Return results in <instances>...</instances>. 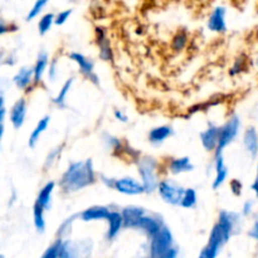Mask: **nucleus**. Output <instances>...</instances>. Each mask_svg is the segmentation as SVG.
<instances>
[{
  "instance_id": "nucleus-1",
  "label": "nucleus",
  "mask_w": 258,
  "mask_h": 258,
  "mask_svg": "<svg viewBox=\"0 0 258 258\" xmlns=\"http://www.w3.org/2000/svg\"><path fill=\"white\" fill-rule=\"evenodd\" d=\"M97 181L92 159L83 161H73L58 180V186L64 194H73L93 185Z\"/></svg>"
},
{
  "instance_id": "nucleus-2",
  "label": "nucleus",
  "mask_w": 258,
  "mask_h": 258,
  "mask_svg": "<svg viewBox=\"0 0 258 258\" xmlns=\"http://www.w3.org/2000/svg\"><path fill=\"white\" fill-rule=\"evenodd\" d=\"M138 174L145 188V193L151 194L158 190L160 183V163L153 156H140L136 161Z\"/></svg>"
},
{
  "instance_id": "nucleus-3",
  "label": "nucleus",
  "mask_w": 258,
  "mask_h": 258,
  "mask_svg": "<svg viewBox=\"0 0 258 258\" xmlns=\"http://www.w3.org/2000/svg\"><path fill=\"white\" fill-rule=\"evenodd\" d=\"M241 118L237 115H232L223 125L221 126V134H219V143L218 148L214 151V155L217 154H223L227 146L233 144L236 139L238 138L239 133H241Z\"/></svg>"
},
{
  "instance_id": "nucleus-4",
  "label": "nucleus",
  "mask_w": 258,
  "mask_h": 258,
  "mask_svg": "<svg viewBox=\"0 0 258 258\" xmlns=\"http://www.w3.org/2000/svg\"><path fill=\"white\" fill-rule=\"evenodd\" d=\"M184 190H185V188L179 185L176 181L171 180V179H161L156 191H158L160 198L166 204L179 207L180 206L181 198H183Z\"/></svg>"
},
{
  "instance_id": "nucleus-5",
  "label": "nucleus",
  "mask_w": 258,
  "mask_h": 258,
  "mask_svg": "<svg viewBox=\"0 0 258 258\" xmlns=\"http://www.w3.org/2000/svg\"><path fill=\"white\" fill-rule=\"evenodd\" d=\"M68 58L77 64L78 71L86 80L90 81L95 86H100V78L95 72V64L90 58L80 52H71L68 54Z\"/></svg>"
},
{
  "instance_id": "nucleus-6",
  "label": "nucleus",
  "mask_w": 258,
  "mask_h": 258,
  "mask_svg": "<svg viewBox=\"0 0 258 258\" xmlns=\"http://www.w3.org/2000/svg\"><path fill=\"white\" fill-rule=\"evenodd\" d=\"M171 244H173V234L168 227L163 226L155 236L151 237V258L160 257L171 248Z\"/></svg>"
},
{
  "instance_id": "nucleus-7",
  "label": "nucleus",
  "mask_w": 258,
  "mask_h": 258,
  "mask_svg": "<svg viewBox=\"0 0 258 258\" xmlns=\"http://www.w3.org/2000/svg\"><path fill=\"white\" fill-rule=\"evenodd\" d=\"M95 42L101 59L105 62H112L115 54H113V49L111 47L110 38L107 35V29L105 27L97 25L95 28Z\"/></svg>"
},
{
  "instance_id": "nucleus-8",
  "label": "nucleus",
  "mask_w": 258,
  "mask_h": 258,
  "mask_svg": "<svg viewBox=\"0 0 258 258\" xmlns=\"http://www.w3.org/2000/svg\"><path fill=\"white\" fill-rule=\"evenodd\" d=\"M113 190L123 196H140L145 193L143 183L133 176H122V178H116L113 184Z\"/></svg>"
},
{
  "instance_id": "nucleus-9",
  "label": "nucleus",
  "mask_w": 258,
  "mask_h": 258,
  "mask_svg": "<svg viewBox=\"0 0 258 258\" xmlns=\"http://www.w3.org/2000/svg\"><path fill=\"white\" fill-rule=\"evenodd\" d=\"M227 9L222 5L214 8L212 13L209 14L208 20H207V28L209 32L216 33V34H223L227 32Z\"/></svg>"
},
{
  "instance_id": "nucleus-10",
  "label": "nucleus",
  "mask_w": 258,
  "mask_h": 258,
  "mask_svg": "<svg viewBox=\"0 0 258 258\" xmlns=\"http://www.w3.org/2000/svg\"><path fill=\"white\" fill-rule=\"evenodd\" d=\"M219 134H221V126L214 125V123H209L208 127L202 131L199 139H201L204 150L208 153H214L217 150L219 143Z\"/></svg>"
},
{
  "instance_id": "nucleus-11",
  "label": "nucleus",
  "mask_w": 258,
  "mask_h": 258,
  "mask_svg": "<svg viewBox=\"0 0 258 258\" xmlns=\"http://www.w3.org/2000/svg\"><path fill=\"white\" fill-rule=\"evenodd\" d=\"M227 242L226 237H224L223 232H222L221 227L218 224H214L213 229L211 232V236H209V242L208 246L204 249V254H206V258H216L217 254H218L219 249Z\"/></svg>"
},
{
  "instance_id": "nucleus-12",
  "label": "nucleus",
  "mask_w": 258,
  "mask_h": 258,
  "mask_svg": "<svg viewBox=\"0 0 258 258\" xmlns=\"http://www.w3.org/2000/svg\"><path fill=\"white\" fill-rule=\"evenodd\" d=\"M214 173H216V175H214L213 183H212V188L214 190H218L228 178V168H227L226 161H224L223 154L214 155Z\"/></svg>"
},
{
  "instance_id": "nucleus-13",
  "label": "nucleus",
  "mask_w": 258,
  "mask_h": 258,
  "mask_svg": "<svg viewBox=\"0 0 258 258\" xmlns=\"http://www.w3.org/2000/svg\"><path fill=\"white\" fill-rule=\"evenodd\" d=\"M166 170L171 175H180V174L189 173L194 170V165L190 158L188 156H179V158H170L166 164Z\"/></svg>"
},
{
  "instance_id": "nucleus-14",
  "label": "nucleus",
  "mask_w": 258,
  "mask_h": 258,
  "mask_svg": "<svg viewBox=\"0 0 258 258\" xmlns=\"http://www.w3.org/2000/svg\"><path fill=\"white\" fill-rule=\"evenodd\" d=\"M121 214H122L123 218V227L125 228H135L141 217L146 214V211L143 207L127 206L121 211Z\"/></svg>"
},
{
  "instance_id": "nucleus-15",
  "label": "nucleus",
  "mask_w": 258,
  "mask_h": 258,
  "mask_svg": "<svg viewBox=\"0 0 258 258\" xmlns=\"http://www.w3.org/2000/svg\"><path fill=\"white\" fill-rule=\"evenodd\" d=\"M174 134V130L171 126L169 125H160L153 127L148 134V140L151 145L158 146L165 143L169 138H171Z\"/></svg>"
},
{
  "instance_id": "nucleus-16",
  "label": "nucleus",
  "mask_w": 258,
  "mask_h": 258,
  "mask_svg": "<svg viewBox=\"0 0 258 258\" xmlns=\"http://www.w3.org/2000/svg\"><path fill=\"white\" fill-rule=\"evenodd\" d=\"M110 208L106 206H92L86 208L81 212L80 218L83 222H96V221H106L110 214Z\"/></svg>"
},
{
  "instance_id": "nucleus-17",
  "label": "nucleus",
  "mask_w": 258,
  "mask_h": 258,
  "mask_svg": "<svg viewBox=\"0 0 258 258\" xmlns=\"http://www.w3.org/2000/svg\"><path fill=\"white\" fill-rule=\"evenodd\" d=\"M163 226L164 224L161 223V221L158 217L145 214L144 217H141V219L138 222L135 228L141 229L143 232H145L149 237H154L159 231H160V228Z\"/></svg>"
},
{
  "instance_id": "nucleus-18",
  "label": "nucleus",
  "mask_w": 258,
  "mask_h": 258,
  "mask_svg": "<svg viewBox=\"0 0 258 258\" xmlns=\"http://www.w3.org/2000/svg\"><path fill=\"white\" fill-rule=\"evenodd\" d=\"M25 117H27V101L25 98H19L10 110V122L14 128H20L24 123Z\"/></svg>"
},
{
  "instance_id": "nucleus-19",
  "label": "nucleus",
  "mask_w": 258,
  "mask_h": 258,
  "mask_svg": "<svg viewBox=\"0 0 258 258\" xmlns=\"http://www.w3.org/2000/svg\"><path fill=\"white\" fill-rule=\"evenodd\" d=\"M107 238L112 239L120 233V231L123 227V218L121 212L111 211L107 217Z\"/></svg>"
},
{
  "instance_id": "nucleus-20",
  "label": "nucleus",
  "mask_w": 258,
  "mask_h": 258,
  "mask_svg": "<svg viewBox=\"0 0 258 258\" xmlns=\"http://www.w3.org/2000/svg\"><path fill=\"white\" fill-rule=\"evenodd\" d=\"M48 66H49V54L45 50H40L38 53L37 60L33 67V73H34V83H40L43 80V76L47 72Z\"/></svg>"
},
{
  "instance_id": "nucleus-21",
  "label": "nucleus",
  "mask_w": 258,
  "mask_h": 258,
  "mask_svg": "<svg viewBox=\"0 0 258 258\" xmlns=\"http://www.w3.org/2000/svg\"><path fill=\"white\" fill-rule=\"evenodd\" d=\"M55 189V183L54 181H48L43 185V188L40 189L39 193H38L37 199H35V203H38L39 206H42L45 211L50 208V204H52V198L53 193H54Z\"/></svg>"
},
{
  "instance_id": "nucleus-22",
  "label": "nucleus",
  "mask_w": 258,
  "mask_h": 258,
  "mask_svg": "<svg viewBox=\"0 0 258 258\" xmlns=\"http://www.w3.org/2000/svg\"><path fill=\"white\" fill-rule=\"evenodd\" d=\"M15 86L19 90H25L29 87L33 82H34V73H33V68L29 67H23L18 71L17 75L13 78Z\"/></svg>"
},
{
  "instance_id": "nucleus-23",
  "label": "nucleus",
  "mask_w": 258,
  "mask_h": 258,
  "mask_svg": "<svg viewBox=\"0 0 258 258\" xmlns=\"http://www.w3.org/2000/svg\"><path fill=\"white\" fill-rule=\"evenodd\" d=\"M102 143L105 145L106 149L112 151L113 154H117L118 156L123 155L125 154V148H126V143H123L121 139L116 138V136L111 135V134L105 133L102 135Z\"/></svg>"
},
{
  "instance_id": "nucleus-24",
  "label": "nucleus",
  "mask_w": 258,
  "mask_h": 258,
  "mask_svg": "<svg viewBox=\"0 0 258 258\" xmlns=\"http://www.w3.org/2000/svg\"><path fill=\"white\" fill-rule=\"evenodd\" d=\"M243 145L247 153L252 156H256L258 154V133L253 126L246 128L243 134Z\"/></svg>"
},
{
  "instance_id": "nucleus-25",
  "label": "nucleus",
  "mask_w": 258,
  "mask_h": 258,
  "mask_svg": "<svg viewBox=\"0 0 258 258\" xmlns=\"http://www.w3.org/2000/svg\"><path fill=\"white\" fill-rule=\"evenodd\" d=\"M49 123H50L49 116H44V117H42L39 121H38L35 127L33 128L32 134H30L29 140H28V145H29V148H35V145H37V143L39 141L42 134L47 131Z\"/></svg>"
},
{
  "instance_id": "nucleus-26",
  "label": "nucleus",
  "mask_w": 258,
  "mask_h": 258,
  "mask_svg": "<svg viewBox=\"0 0 258 258\" xmlns=\"http://www.w3.org/2000/svg\"><path fill=\"white\" fill-rule=\"evenodd\" d=\"M73 82H75V78L71 77L67 81H64V83L62 85V87L59 88V92L57 93V96H54L53 98V103L57 106L58 108H64L67 106V97L68 93L71 92V88H72Z\"/></svg>"
},
{
  "instance_id": "nucleus-27",
  "label": "nucleus",
  "mask_w": 258,
  "mask_h": 258,
  "mask_svg": "<svg viewBox=\"0 0 258 258\" xmlns=\"http://www.w3.org/2000/svg\"><path fill=\"white\" fill-rule=\"evenodd\" d=\"M189 42V35L185 30H178L175 34L173 35L170 42V48L173 52L175 53H180L185 49V47L188 45Z\"/></svg>"
},
{
  "instance_id": "nucleus-28",
  "label": "nucleus",
  "mask_w": 258,
  "mask_h": 258,
  "mask_svg": "<svg viewBox=\"0 0 258 258\" xmlns=\"http://www.w3.org/2000/svg\"><path fill=\"white\" fill-rule=\"evenodd\" d=\"M248 67V58H247L246 54H241L238 57L234 58L233 64L229 68V76L232 77H236V76L241 75Z\"/></svg>"
},
{
  "instance_id": "nucleus-29",
  "label": "nucleus",
  "mask_w": 258,
  "mask_h": 258,
  "mask_svg": "<svg viewBox=\"0 0 258 258\" xmlns=\"http://www.w3.org/2000/svg\"><path fill=\"white\" fill-rule=\"evenodd\" d=\"M197 203H198V194H197V191L193 188H185L179 207L184 209H191L197 206Z\"/></svg>"
},
{
  "instance_id": "nucleus-30",
  "label": "nucleus",
  "mask_w": 258,
  "mask_h": 258,
  "mask_svg": "<svg viewBox=\"0 0 258 258\" xmlns=\"http://www.w3.org/2000/svg\"><path fill=\"white\" fill-rule=\"evenodd\" d=\"M45 209L38 203H34L33 206V222L37 228V231L43 232L45 229V218H44Z\"/></svg>"
},
{
  "instance_id": "nucleus-31",
  "label": "nucleus",
  "mask_w": 258,
  "mask_h": 258,
  "mask_svg": "<svg viewBox=\"0 0 258 258\" xmlns=\"http://www.w3.org/2000/svg\"><path fill=\"white\" fill-rule=\"evenodd\" d=\"M54 17L53 13H47L43 15L38 22V32L40 35H45L50 29H52L53 24H54Z\"/></svg>"
},
{
  "instance_id": "nucleus-32",
  "label": "nucleus",
  "mask_w": 258,
  "mask_h": 258,
  "mask_svg": "<svg viewBox=\"0 0 258 258\" xmlns=\"http://www.w3.org/2000/svg\"><path fill=\"white\" fill-rule=\"evenodd\" d=\"M48 2H49V0H35V3L33 4L32 9H30L29 13H28L27 20L35 19V18H37L38 15L43 12V9H44L45 5L48 4Z\"/></svg>"
},
{
  "instance_id": "nucleus-33",
  "label": "nucleus",
  "mask_w": 258,
  "mask_h": 258,
  "mask_svg": "<svg viewBox=\"0 0 258 258\" xmlns=\"http://www.w3.org/2000/svg\"><path fill=\"white\" fill-rule=\"evenodd\" d=\"M60 151H62V146H58V148H54L53 150H50L48 153L47 158H45V163H44V168L49 169L57 163V160L59 159L60 156Z\"/></svg>"
},
{
  "instance_id": "nucleus-34",
  "label": "nucleus",
  "mask_w": 258,
  "mask_h": 258,
  "mask_svg": "<svg viewBox=\"0 0 258 258\" xmlns=\"http://www.w3.org/2000/svg\"><path fill=\"white\" fill-rule=\"evenodd\" d=\"M48 80L50 82H55L58 78V75H59V67H58V59L57 58H53L49 62V66H48Z\"/></svg>"
},
{
  "instance_id": "nucleus-35",
  "label": "nucleus",
  "mask_w": 258,
  "mask_h": 258,
  "mask_svg": "<svg viewBox=\"0 0 258 258\" xmlns=\"http://www.w3.org/2000/svg\"><path fill=\"white\" fill-rule=\"evenodd\" d=\"M71 15H72V9L62 10V12H59V13H58V14H55L54 24L58 25V27H60V25L66 24V23H67V20L70 19Z\"/></svg>"
},
{
  "instance_id": "nucleus-36",
  "label": "nucleus",
  "mask_w": 258,
  "mask_h": 258,
  "mask_svg": "<svg viewBox=\"0 0 258 258\" xmlns=\"http://www.w3.org/2000/svg\"><path fill=\"white\" fill-rule=\"evenodd\" d=\"M229 189H231V193L234 197H241L242 193H243V184L238 179H232L229 181Z\"/></svg>"
},
{
  "instance_id": "nucleus-37",
  "label": "nucleus",
  "mask_w": 258,
  "mask_h": 258,
  "mask_svg": "<svg viewBox=\"0 0 258 258\" xmlns=\"http://www.w3.org/2000/svg\"><path fill=\"white\" fill-rule=\"evenodd\" d=\"M98 179H100V181L103 184V185L106 186V188L112 189V190H113V184H115V179L116 178H111V176L100 174V175H98Z\"/></svg>"
},
{
  "instance_id": "nucleus-38",
  "label": "nucleus",
  "mask_w": 258,
  "mask_h": 258,
  "mask_svg": "<svg viewBox=\"0 0 258 258\" xmlns=\"http://www.w3.org/2000/svg\"><path fill=\"white\" fill-rule=\"evenodd\" d=\"M58 246H59V242H57L55 244L50 246L49 248L45 251V253L43 254L42 258H58Z\"/></svg>"
},
{
  "instance_id": "nucleus-39",
  "label": "nucleus",
  "mask_w": 258,
  "mask_h": 258,
  "mask_svg": "<svg viewBox=\"0 0 258 258\" xmlns=\"http://www.w3.org/2000/svg\"><path fill=\"white\" fill-rule=\"evenodd\" d=\"M253 207H254L253 201H246L243 203V207H242V214H243L244 217L251 216V213L253 212Z\"/></svg>"
},
{
  "instance_id": "nucleus-40",
  "label": "nucleus",
  "mask_w": 258,
  "mask_h": 258,
  "mask_svg": "<svg viewBox=\"0 0 258 258\" xmlns=\"http://www.w3.org/2000/svg\"><path fill=\"white\" fill-rule=\"evenodd\" d=\"M113 116H115L116 120L120 121V122L126 123L128 121L127 115H126V113H123L121 110H115V111H113Z\"/></svg>"
},
{
  "instance_id": "nucleus-41",
  "label": "nucleus",
  "mask_w": 258,
  "mask_h": 258,
  "mask_svg": "<svg viewBox=\"0 0 258 258\" xmlns=\"http://www.w3.org/2000/svg\"><path fill=\"white\" fill-rule=\"evenodd\" d=\"M249 237H252L253 239H256V241H258V216L256 218V221H254V224L253 227H252V229L249 231Z\"/></svg>"
},
{
  "instance_id": "nucleus-42",
  "label": "nucleus",
  "mask_w": 258,
  "mask_h": 258,
  "mask_svg": "<svg viewBox=\"0 0 258 258\" xmlns=\"http://www.w3.org/2000/svg\"><path fill=\"white\" fill-rule=\"evenodd\" d=\"M176 256H178V251H176L175 248H173V247H171L170 249H168L165 253L161 254V256L159 258H176Z\"/></svg>"
},
{
  "instance_id": "nucleus-43",
  "label": "nucleus",
  "mask_w": 258,
  "mask_h": 258,
  "mask_svg": "<svg viewBox=\"0 0 258 258\" xmlns=\"http://www.w3.org/2000/svg\"><path fill=\"white\" fill-rule=\"evenodd\" d=\"M4 117H5V110L4 108H2L0 110V139H2L3 136V133H4Z\"/></svg>"
},
{
  "instance_id": "nucleus-44",
  "label": "nucleus",
  "mask_w": 258,
  "mask_h": 258,
  "mask_svg": "<svg viewBox=\"0 0 258 258\" xmlns=\"http://www.w3.org/2000/svg\"><path fill=\"white\" fill-rule=\"evenodd\" d=\"M251 189L252 191H253L254 194H256L257 199H258V164H257V174H256V179H254L253 184L251 185Z\"/></svg>"
},
{
  "instance_id": "nucleus-45",
  "label": "nucleus",
  "mask_w": 258,
  "mask_h": 258,
  "mask_svg": "<svg viewBox=\"0 0 258 258\" xmlns=\"http://www.w3.org/2000/svg\"><path fill=\"white\" fill-rule=\"evenodd\" d=\"M10 30H13V29H10V27H8V25H5V24H0V35L5 34V33L10 32Z\"/></svg>"
},
{
  "instance_id": "nucleus-46",
  "label": "nucleus",
  "mask_w": 258,
  "mask_h": 258,
  "mask_svg": "<svg viewBox=\"0 0 258 258\" xmlns=\"http://www.w3.org/2000/svg\"><path fill=\"white\" fill-rule=\"evenodd\" d=\"M3 106H4V100H3V97L0 96V110L3 108Z\"/></svg>"
},
{
  "instance_id": "nucleus-47",
  "label": "nucleus",
  "mask_w": 258,
  "mask_h": 258,
  "mask_svg": "<svg viewBox=\"0 0 258 258\" xmlns=\"http://www.w3.org/2000/svg\"><path fill=\"white\" fill-rule=\"evenodd\" d=\"M198 258H206V254H204V252H202V253H201V256H199Z\"/></svg>"
},
{
  "instance_id": "nucleus-48",
  "label": "nucleus",
  "mask_w": 258,
  "mask_h": 258,
  "mask_svg": "<svg viewBox=\"0 0 258 258\" xmlns=\"http://www.w3.org/2000/svg\"><path fill=\"white\" fill-rule=\"evenodd\" d=\"M256 66H257V67H258V58H257V59H256Z\"/></svg>"
}]
</instances>
